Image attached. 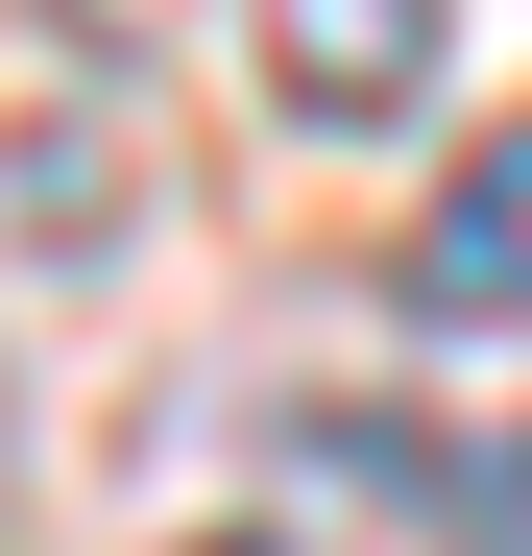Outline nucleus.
Segmentation results:
<instances>
[{
    "label": "nucleus",
    "mask_w": 532,
    "mask_h": 556,
    "mask_svg": "<svg viewBox=\"0 0 532 556\" xmlns=\"http://www.w3.org/2000/svg\"><path fill=\"white\" fill-rule=\"evenodd\" d=\"M388 315H435V339H532V122H484L460 169H435V218L388 242Z\"/></svg>",
    "instance_id": "f257e3e1"
},
{
    "label": "nucleus",
    "mask_w": 532,
    "mask_h": 556,
    "mask_svg": "<svg viewBox=\"0 0 532 556\" xmlns=\"http://www.w3.org/2000/svg\"><path fill=\"white\" fill-rule=\"evenodd\" d=\"M266 98H291L315 146H388L435 98V0H266Z\"/></svg>",
    "instance_id": "f03ea898"
},
{
    "label": "nucleus",
    "mask_w": 532,
    "mask_h": 556,
    "mask_svg": "<svg viewBox=\"0 0 532 556\" xmlns=\"http://www.w3.org/2000/svg\"><path fill=\"white\" fill-rule=\"evenodd\" d=\"M49 25H73V49H145V25H194V0H49Z\"/></svg>",
    "instance_id": "7ed1b4c3"
},
{
    "label": "nucleus",
    "mask_w": 532,
    "mask_h": 556,
    "mask_svg": "<svg viewBox=\"0 0 532 556\" xmlns=\"http://www.w3.org/2000/svg\"><path fill=\"white\" fill-rule=\"evenodd\" d=\"M460 508H484V532H508V556H532V459H484V484H460Z\"/></svg>",
    "instance_id": "20e7f679"
}]
</instances>
